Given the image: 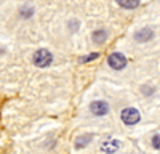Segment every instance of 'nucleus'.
<instances>
[{
    "mask_svg": "<svg viewBox=\"0 0 160 154\" xmlns=\"http://www.w3.org/2000/svg\"><path fill=\"white\" fill-rule=\"evenodd\" d=\"M120 117H122L123 124H127V125H135V124L139 122L141 114H139V111H138L136 108H127V109L122 111V116H120Z\"/></svg>",
    "mask_w": 160,
    "mask_h": 154,
    "instance_id": "nucleus-2",
    "label": "nucleus"
},
{
    "mask_svg": "<svg viewBox=\"0 0 160 154\" xmlns=\"http://www.w3.org/2000/svg\"><path fill=\"white\" fill-rule=\"evenodd\" d=\"M108 63H109V66H111L112 69L120 71V69H123V68L127 66V58H125L122 53H112V55H109Z\"/></svg>",
    "mask_w": 160,
    "mask_h": 154,
    "instance_id": "nucleus-3",
    "label": "nucleus"
},
{
    "mask_svg": "<svg viewBox=\"0 0 160 154\" xmlns=\"http://www.w3.org/2000/svg\"><path fill=\"white\" fill-rule=\"evenodd\" d=\"M99 56V53H90L88 56H85V58H80V63H88V61H91V59H96Z\"/></svg>",
    "mask_w": 160,
    "mask_h": 154,
    "instance_id": "nucleus-11",
    "label": "nucleus"
},
{
    "mask_svg": "<svg viewBox=\"0 0 160 154\" xmlns=\"http://www.w3.org/2000/svg\"><path fill=\"white\" fill-rule=\"evenodd\" d=\"M32 13H34V8H32V7H28V5H26V7L21 8V16H24V18H29Z\"/></svg>",
    "mask_w": 160,
    "mask_h": 154,
    "instance_id": "nucleus-10",
    "label": "nucleus"
},
{
    "mask_svg": "<svg viewBox=\"0 0 160 154\" xmlns=\"http://www.w3.org/2000/svg\"><path fill=\"white\" fill-rule=\"evenodd\" d=\"M120 148V141L118 140H106L104 143L101 145V151L108 152V154H114L115 151H118Z\"/></svg>",
    "mask_w": 160,
    "mask_h": 154,
    "instance_id": "nucleus-5",
    "label": "nucleus"
},
{
    "mask_svg": "<svg viewBox=\"0 0 160 154\" xmlns=\"http://www.w3.org/2000/svg\"><path fill=\"white\" fill-rule=\"evenodd\" d=\"M90 111L95 114V116H106V114L109 112V105L106 101H101V100L93 101L91 106H90Z\"/></svg>",
    "mask_w": 160,
    "mask_h": 154,
    "instance_id": "nucleus-4",
    "label": "nucleus"
},
{
    "mask_svg": "<svg viewBox=\"0 0 160 154\" xmlns=\"http://www.w3.org/2000/svg\"><path fill=\"white\" fill-rule=\"evenodd\" d=\"M139 3H141L139 0H117V5H118V7L128 8V10H131V8H138Z\"/></svg>",
    "mask_w": 160,
    "mask_h": 154,
    "instance_id": "nucleus-7",
    "label": "nucleus"
},
{
    "mask_svg": "<svg viewBox=\"0 0 160 154\" xmlns=\"http://www.w3.org/2000/svg\"><path fill=\"white\" fill-rule=\"evenodd\" d=\"M91 138H93V135H90V133H87V135H80V136L75 140V146H77V148H83V146H87L90 141H91Z\"/></svg>",
    "mask_w": 160,
    "mask_h": 154,
    "instance_id": "nucleus-9",
    "label": "nucleus"
},
{
    "mask_svg": "<svg viewBox=\"0 0 160 154\" xmlns=\"http://www.w3.org/2000/svg\"><path fill=\"white\" fill-rule=\"evenodd\" d=\"M53 63V55L47 48H40L34 53V64L37 68H48Z\"/></svg>",
    "mask_w": 160,
    "mask_h": 154,
    "instance_id": "nucleus-1",
    "label": "nucleus"
},
{
    "mask_svg": "<svg viewBox=\"0 0 160 154\" xmlns=\"http://www.w3.org/2000/svg\"><path fill=\"white\" fill-rule=\"evenodd\" d=\"M152 37H154L152 29L144 28V29H139V31L135 34V40H136V42H149Z\"/></svg>",
    "mask_w": 160,
    "mask_h": 154,
    "instance_id": "nucleus-6",
    "label": "nucleus"
},
{
    "mask_svg": "<svg viewBox=\"0 0 160 154\" xmlns=\"http://www.w3.org/2000/svg\"><path fill=\"white\" fill-rule=\"evenodd\" d=\"M152 146H154L155 149H160V133H158V135H154V138H152Z\"/></svg>",
    "mask_w": 160,
    "mask_h": 154,
    "instance_id": "nucleus-12",
    "label": "nucleus"
},
{
    "mask_svg": "<svg viewBox=\"0 0 160 154\" xmlns=\"http://www.w3.org/2000/svg\"><path fill=\"white\" fill-rule=\"evenodd\" d=\"M106 38H108V32H106V29H96L95 32H93V40H95L96 44L106 42Z\"/></svg>",
    "mask_w": 160,
    "mask_h": 154,
    "instance_id": "nucleus-8",
    "label": "nucleus"
}]
</instances>
